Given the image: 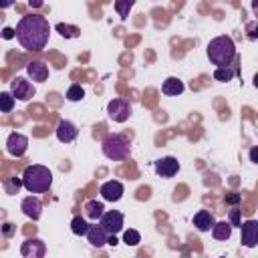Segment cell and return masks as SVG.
Here are the masks:
<instances>
[{"label":"cell","instance_id":"cell-6","mask_svg":"<svg viewBox=\"0 0 258 258\" xmlns=\"http://www.w3.org/2000/svg\"><path fill=\"white\" fill-rule=\"evenodd\" d=\"M10 93L14 95V99L26 103V101H30V99L36 95V89H34L32 81H28L26 77H16V79L10 83Z\"/></svg>","mask_w":258,"mask_h":258},{"label":"cell","instance_id":"cell-8","mask_svg":"<svg viewBox=\"0 0 258 258\" xmlns=\"http://www.w3.org/2000/svg\"><path fill=\"white\" fill-rule=\"evenodd\" d=\"M28 149V137L22 135V133H10L8 139H6V151L12 155V157H22Z\"/></svg>","mask_w":258,"mask_h":258},{"label":"cell","instance_id":"cell-12","mask_svg":"<svg viewBox=\"0 0 258 258\" xmlns=\"http://www.w3.org/2000/svg\"><path fill=\"white\" fill-rule=\"evenodd\" d=\"M240 230H242V244L246 248H256L258 246V222L248 220L240 224Z\"/></svg>","mask_w":258,"mask_h":258},{"label":"cell","instance_id":"cell-31","mask_svg":"<svg viewBox=\"0 0 258 258\" xmlns=\"http://www.w3.org/2000/svg\"><path fill=\"white\" fill-rule=\"evenodd\" d=\"M14 36H16L14 28H4V30H2V38H14Z\"/></svg>","mask_w":258,"mask_h":258},{"label":"cell","instance_id":"cell-25","mask_svg":"<svg viewBox=\"0 0 258 258\" xmlns=\"http://www.w3.org/2000/svg\"><path fill=\"white\" fill-rule=\"evenodd\" d=\"M133 4H135V0H115V10H117V14L121 16V20H127V16H129Z\"/></svg>","mask_w":258,"mask_h":258},{"label":"cell","instance_id":"cell-22","mask_svg":"<svg viewBox=\"0 0 258 258\" xmlns=\"http://www.w3.org/2000/svg\"><path fill=\"white\" fill-rule=\"evenodd\" d=\"M234 75H236V69H234L232 64H228V67H216V71H214V79L220 81V83L232 81Z\"/></svg>","mask_w":258,"mask_h":258},{"label":"cell","instance_id":"cell-14","mask_svg":"<svg viewBox=\"0 0 258 258\" xmlns=\"http://www.w3.org/2000/svg\"><path fill=\"white\" fill-rule=\"evenodd\" d=\"M20 208H22V214H24L26 218H30V220H38L40 214H42V202H40L36 196L24 198L22 204H20Z\"/></svg>","mask_w":258,"mask_h":258},{"label":"cell","instance_id":"cell-34","mask_svg":"<svg viewBox=\"0 0 258 258\" xmlns=\"http://www.w3.org/2000/svg\"><path fill=\"white\" fill-rule=\"evenodd\" d=\"M12 224H4V234H12Z\"/></svg>","mask_w":258,"mask_h":258},{"label":"cell","instance_id":"cell-2","mask_svg":"<svg viewBox=\"0 0 258 258\" xmlns=\"http://www.w3.org/2000/svg\"><path fill=\"white\" fill-rule=\"evenodd\" d=\"M206 52H208V58H210L212 64H216V67H228L236 58V44H234V40L230 36L222 34V36H216V38H212L208 42Z\"/></svg>","mask_w":258,"mask_h":258},{"label":"cell","instance_id":"cell-9","mask_svg":"<svg viewBox=\"0 0 258 258\" xmlns=\"http://www.w3.org/2000/svg\"><path fill=\"white\" fill-rule=\"evenodd\" d=\"M153 167H155V173L159 177H173L179 171V161L171 155H165V157H159L153 163Z\"/></svg>","mask_w":258,"mask_h":258},{"label":"cell","instance_id":"cell-24","mask_svg":"<svg viewBox=\"0 0 258 258\" xmlns=\"http://www.w3.org/2000/svg\"><path fill=\"white\" fill-rule=\"evenodd\" d=\"M14 103H16V99H14V95L10 91H2L0 93V113H10L14 109Z\"/></svg>","mask_w":258,"mask_h":258},{"label":"cell","instance_id":"cell-32","mask_svg":"<svg viewBox=\"0 0 258 258\" xmlns=\"http://www.w3.org/2000/svg\"><path fill=\"white\" fill-rule=\"evenodd\" d=\"M14 4V0H0V10H4V8H10Z\"/></svg>","mask_w":258,"mask_h":258},{"label":"cell","instance_id":"cell-33","mask_svg":"<svg viewBox=\"0 0 258 258\" xmlns=\"http://www.w3.org/2000/svg\"><path fill=\"white\" fill-rule=\"evenodd\" d=\"M28 4H30L32 8H40L44 2H42V0H28Z\"/></svg>","mask_w":258,"mask_h":258},{"label":"cell","instance_id":"cell-3","mask_svg":"<svg viewBox=\"0 0 258 258\" xmlns=\"http://www.w3.org/2000/svg\"><path fill=\"white\" fill-rule=\"evenodd\" d=\"M52 185V173L48 167L40 165V163H34V165H28L24 171H22V187L30 194H42V191H48Z\"/></svg>","mask_w":258,"mask_h":258},{"label":"cell","instance_id":"cell-30","mask_svg":"<svg viewBox=\"0 0 258 258\" xmlns=\"http://www.w3.org/2000/svg\"><path fill=\"white\" fill-rule=\"evenodd\" d=\"M240 202V194H230L226 196V204H238Z\"/></svg>","mask_w":258,"mask_h":258},{"label":"cell","instance_id":"cell-21","mask_svg":"<svg viewBox=\"0 0 258 258\" xmlns=\"http://www.w3.org/2000/svg\"><path fill=\"white\" fill-rule=\"evenodd\" d=\"M54 30H56L62 38H77V36L81 34V28H79V26H75V24H64V22H58V24L54 26Z\"/></svg>","mask_w":258,"mask_h":258},{"label":"cell","instance_id":"cell-17","mask_svg":"<svg viewBox=\"0 0 258 258\" xmlns=\"http://www.w3.org/2000/svg\"><path fill=\"white\" fill-rule=\"evenodd\" d=\"M214 222H216V218H214V214L208 212V210H200V212L194 214V226H196V230H200V232H210V228L214 226Z\"/></svg>","mask_w":258,"mask_h":258},{"label":"cell","instance_id":"cell-15","mask_svg":"<svg viewBox=\"0 0 258 258\" xmlns=\"http://www.w3.org/2000/svg\"><path fill=\"white\" fill-rule=\"evenodd\" d=\"M26 75L34 83H44L48 79V67L42 60H32L26 64Z\"/></svg>","mask_w":258,"mask_h":258},{"label":"cell","instance_id":"cell-10","mask_svg":"<svg viewBox=\"0 0 258 258\" xmlns=\"http://www.w3.org/2000/svg\"><path fill=\"white\" fill-rule=\"evenodd\" d=\"M123 183L121 181H117V179H109V181H105L103 185H101V189H99V194H101V198L105 200V202H119L121 198H123Z\"/></svg>","mask_w":258,"mask_h":258},{"label":"cell","instance_id":"cell-20","mask_svg":"<svg viewBox=\"0 0 258 258\" xmlns=\"http://www.w3.org/2000/svg\"><path fill=\"white\" fill-rule=\"evenodd\" d=\"M212 230V236L216 238V240H230V236H232V224L230 222H214V226L210 228Z\"/></svg>","mask_w":258,"mask_h":258},{"label":"cell","instance_id":"cell-27","mask_svg":"<svg viewBox=\"0 0 258 258\" xmlns=\"http://www.w3.org/2000/svg\"><path fill=\"white\" fill-rule=\"evenodd\" d=\"M123 242H125L127 246H137V244L141 242V234H139L137 230L129 228V230L123 232Z\"/></svg>","mask_w":258,"mask_h":258},{"label":"cell","instance_id":"cell-7","mask_svg":"<svg viewBox=\"0 0 258 258\" xmlns=\"http://www.w3.org/2000/svg\"><path fill=\"white\" fill-rule=\"evenodd\" d=\"M99 224L103 226V230L107 234H119L123 230V214L117 210L103 212V216L99 218Z\"/></svg>","mask_w":258,"mask_h":258},{"label":"cell","instance_id":"cell-29","mask_svg":"<svg viewBox=\"0 0 258 258\" xmlns=\"http://www.w3.org/2000/svg\"><path fill=\"white\" fill-rule=\"evenodd\" d=\"M22 185V179H18V177H12L10 181H6V191L8 194H14V191H18V187Z\"/></svg>","mask_w":258,"mask_h":258},{"label":"cell","instance_id":"cell-28","mask_svg":"<svg viewBox=\"0 0 258 258\" xmlns=\"http://www.w3.org/2000/svg\"><path fill=\"white\" fill-rule=\"evenodd\" d=\"M240 208L236 206V208H232L230 210V224H232V228H240V224H242V220H240Z\"/></svg>","mask_w":258,"mask_h":258},{"label":"cell","instance_id":"cell-11","mask_svg":"<svg viewBox=\"0 0 258 258\" xmlns=\"http://www.w3.org/2000/svg\"><path fill=\"white\" fill-rule=\"evenodd\" d=\"M44 252H46V246H44V242L38 240V238H28V240H24L22 246H20V254H22L24 258H42Z\"/></svg>","mask_w":258,"mask_h":258},{"label":"cell","instance_id":"cell-23","mask_svg":"<svg viewBox=\"0 0 258 258\" xmlns=\"http://www.w3.org/2000/svg\"><path fill=\"white\" fill-rule=\"evenodd\" d=\"M89 230V224H87V218H81V216H75L71 220V232L75 236H85Z\"/></svg>","mask_w":258,"mask_h":258},{"label":"cell","instance_id":"cell-26","mask_svg":"<svg viewBox=\"0 0 258 258\" xmlns=\"http://www.w3.org/2000/svg\"><path fill=\"white\" fill-rule=\"evenodd\" d=\"M83 97H85V89H83L79 83H75V85L69 87V91H67V99H69V101L77 103V101H81Z\"/></svg>","mask_w":258,"mask_h":258},{"label":"cell","instance_id":"cell-13","mask_svg":"<svg viewBox=\"0 0 258 258\" xmlns=\"http://www.w3.org/2000/svg\"><path fill=\"white\" fill-rule=\"evenodd\" d=\"M77 135H79V129H77V125L73 121H69V119H60L58 121V125H56V139L60 143H71V141L77 139Z\"/></svg>","mask_w":258,"mask_h":258},{"label":"cell","instance_id":"cell-1","mask_svg":"<svg viewBox=\"0 0 258 258\" xmlns=\"http://www.w3.org/2000/svg\"><path fill=\"white\" fill-rule=\"evenodd\" d=\"M16 40L24 50H42L50 36L48 20L40 14H26L18 20L16 28Z\"/></svg>","mask_w":258,"mask_h":258},{"label":"cell","instance_id":"cell-16","mask_svg":"<svg viewBox=\"0 0 258 258\" xmlns=\"http://www.w3.org/2000/svg\"><path fill=\"white\" fill-rule=\"evenodd\" d=\"M85 236H87L89 244L95 246V248H103V246L107 244V238H109V234L103 230L101 224H99V226H89V230H87Z\"/></svg>","mask_w":258,"mask_h":258},{"label":"cell","instance_id":"cell-4","mask_svg":"<svg viewBox=\"0 0 258 258\" xmlns=\"http://www.w3.org/2000/svg\"><path fill=\"white\" fill-rule=\"evenodd\" d=\"M101 149H103V155L111 161H121V159H127L129 153H131V145H129V139L121 133H109L105 135L103 143H101Z\"/></svg>","mask_w":258,"mask_h":258},{"label":"cell","instance_id":"cell-18","mask_svg":"<svg viewBox=\"0 0 258 258\" xmlns=\"http://www.w3.org/2000/svg\"><path fill=\"white\" fill-rule=\"evenodd\" d=\"M183 89H185V85L177 77H167L163 81V85H161V93L167 95V97H177V95L183 93Z\"/></svg>","mask_w":258,"mask_h":258},{"label":"cell","instance_id":"cell-19","mask_svg":"<svg viewBox=\"0 0 258 258\" xmlns=\"http://www.w3.org/2000/svg\"><path fill=\"white\" fill-rule=\"evenodd\" d=\"M83 212H85V218H87V220H91V222H99V218H101L103 212H105V206H103V202L89 200V202L83 206Z\"/></svg>","mask_w":258,"mask_h":258},{"label":"cell","instance_id":"cell-5","mask_svg":"<svg viewBox=\"0 0 258 258\" xmlns=\"http://www.w3.org/2000/svg\"><path fill=\"white\" fill-rule=\"evenodd\" d=\"M107 115L115 121V123H125L131 115V103L123 97H115L107 103Z\"/></svg>","mask_w":258,"mask_h":258}]
</instances>
